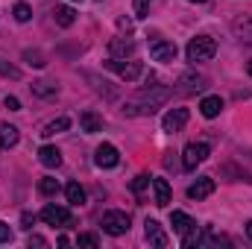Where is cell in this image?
I'll return each instance as SVG.
<instances>
[{"label":"cell","instance_id":"cell-1","mask_svg":"<svg viewBox=\"0 0 252 249\" xmlns=\"http://www.w3.org/2000/svg\"><path fill=\"white\" fill-rule=\"evenodd\" d=\"M167 97H170V91L167 88H161V85H150V88H141L129 103L124 106V115L129 118H138V115H153L161 103H167Z\"/></svg>","mask_w":252,"mask_h":249},{"label":"cell","instance_id":"cell-2","mask_svg":"<svg viewBox=\"0 0 252 249\" xmlns=\"http://www.w3.org/2000/svg\"><path fill=\"white\" fill-rule=\"evenodd\" d=\"M185 53H188V62H208L217 53V41L211 35H196V38L188 41V50Z\"/></svg>","mask_w":252,"mask_h":249},{"label":"cell","instance_id":"cell-3","mask_svg":"<svg viewBox=\"0 0 252 249\" xmlns=\"http://www.w3.org/2000/svg\"><path fill=\"white\" fill-rule=\"evenodd\" d=\"M100 226H103L106 235L121 238V235L129 232V214H124V211H106V214L100 217Z\"/></svg>","mask_w":252,"mask_h":249},{"label":"cell","instance_id":"cell-4","mask_svg":"<svg viewBox=\"0 0 252 249\" xmlns=\"http://www.w3.org/2000/svg\"><path fill=\"white\" fill-rule=\"evenodd\" d=\"M41 220H44L47 226H56V229H70V226H76V217H73L70 211L59 208V205H44Z\"/></svg>","mask_w":252,"mask_h":249},{"label":"cell","instance_id":"cell-5","mask_svg":"<svg viewBox=\"0 0 252 249\" xmlns=\"http://www.w3.org/2000/svg\"><path fill=\"white\" fill-rule=\"evenodd\" d=\"M208 156H211V147L208 144H202V141L199 144H188L185 153H182V167L185 170H196V164H202Z\"/></svg>","mask_w":252,"mask_h":249},{"label":"cell","instance_id":"cell-6","mask_svg":"<svg viewBox=\"0 0 252 249\" xmlns=\"http://www.w3.org/2000/svg\"><path fill=\"white\" fill-rule=\"evenodd\" d=\"M112 70H118V76L126 79V82H135V79H141V73H144V64L135 62V59H112V62H106Z\"/></svg>","mask_w":252,"mask_h":249},{"label":"cell","instance_id":"cell-7","mask_svg":"<svg viewBox=\"0 0 252 249\" xmlns=\"http://www.w3.org/2000/svg\"><path fill=\"white\" fill-rule=\"evenodd\" d=\"M176 44L173 41H164V38H153L150 41V56L156 59V62H173L176 59Z\"/></svg>","mask_w":252,"mask_h":249},{"label":"cell","instance_id":"cell-8","mask_svg":"<svg viewBox=\"0 0 252 249\" xmlns=\"http://www.w3.org/2000/svg\"><path fill=\"white\" fill-rule=\"evenodd\" d=\"M94 161H97V167H118L121 164V153H118V147L115 144H100L97 147V153H94Z\"/></svg>","mask_w":252,"mask_h":249},{"label":"cell","instance_id":"cell-9","mask_svg":"<svg viewBox=\"0 0 252 249\" xmlns=\"http://www.w3.org/2000/svg\"><path fill=\"white\" fill-rule=\"evenodd\" d=\"M176 85H179V91H182V94H199V91L208 85V79H205V76H199V73H182Z\"/></svg>","mask_w":252,"mask_h":249},{"label":"cell","instance_id":"cell-10","mask_svg":"<svg viewBox=\"0 0 252 249\" xmlns=\"http://www.w3.org/2000/svg\"><path fill=\"white\" fill-rule=\"evenodd\" d=\"M109 56L112 59H126V56H135V41L132 38H112L109 41Z\"/></svg>","mask_w":252,"mask_h":249},{"label":"cell","instance_id":"cell-11","mask_svg":"<svg viewBox=\"0 0 252 249\" xmlns=\"http://www.w3.org/2000/svg\"><path fill=\"white\" fill-rule=\"evenodd\" d=\"M185 124H188V109H170L164 115V121H161L164 132H179Z\"/></svg>","mask_w":252,"mask_h":249},{"label":"cell","instance_id":"cell-12","mask_svg":"<svg viewBox=\"0 0 252 249\" xmlns=\"http://www.w3.org/2000/svg\"><path fill=\"white\" fill-rule=\"evenodd\" d=\"M211 193H214V179H211V176H199V179L188 187L190 199H205V196H211Z\"/></svg>","mask_w":252,"mask_h":249},{"label":"cell","instance_id":"cell-13","mask_svg":"<svg viewBox=\"0 0 252 249\" xmlns=\"http://www.w3.org/2000/svg\"><path fill=\"white\" fill-rule=\"evenodd\" d=\"M144 235H147V241H150L153 247H167V235H164V229H161L158 220H147Z\"/></svg>","mask_w":252,"mask_h":249},{"label":"cell","instance_id":"cell-14","mask_svg":"<svg viewBox=\"0 0 252 249\" xmlns=\"http://www.w3.org/2000/svg\"><path fill=\"white\" fill-rule=\"evenodd\" d=\"M170 226H173V232H176V235H182V238L188 235L190 229H196V223L190 220L185 211H173V214H170Z\"/></svg>","mask_w":252,"mask_h":249},{"label":"cell","instance_id":"cell-15","mask_svg":"<svg viewBox=\"0 0 252 249\" xmlns=\"http://www.w3.org/2000/svg\"><path fill=\"white\" fill-rule=\"evenodd\" d=\"M199 112H202V118H208V121H211V118H217V115L223 112V100L211 94V97H205V100L199 103Z\"/></svg>","mask_w":252,"mask_h":249},{"label":"cell","instance_id":"cell-16","mask_svg":"<svg viewBox=\"0 0 252 249\" xmlns=\"http://www.w3.org/2000/svg\"><path fill=\"white\" fill-rule=\"evenodd\" d=\"M79 126H82L88 135H94V132L103 129V118H100L97 112H82V115H79Z\"/></svg>","mask_w":252,"mask_h":249},{"label":"cell","instance_id":"cell-17","mask_svg":"<svg viewBox=\"0 0 252 249\" xmlns=\"http://www.w3.org/2000/svg\"><path fill=\"white\" fill-rule=\"evenodd\" d=\"M38 161H41L44 167H59V164H62V153H59L56 147H41V150H38Z\"/></svg>","mask_w":252,"mask_h":249},{"label":"cell","instance_id":"cell-18","mask_svg":"<svg viewBox=\"0 0 252 249\" xmlns=\"http://www.w3.org/2000/svg\"><path fill=\"white\" fill-rule=\"evenodd\" d=\"M153 190H156V205L167 208V202H170V185H167V179H153Z\"/></svg>","mask_w":252,"mask_h":249},{"label":"cell","instance_id":"cell-19","mask_svg":"<svg viewBox=\"0 0 252 249\" xmlns=\"http://www.w3.org/2000/svg\"><path fill=\"white\" fill-rule=\"evenodd\" d=\"M18 144V129L12 124H0V150H9Z\"/></svg>","mask_w":252,"mask_h":249},{"label":"cell","instance_id":"cell-20","mask_svg":"<svg viewBox=\"0 0 252 249\" xmlns=\"http://www.w3.org/2000/svg\"><path fill=\"white\" fill-rule=\"evenodd\" d=\"M64 196H67V202H70V205H76V208L85 202V190H82V185H79V182H67V187H64Z\"/></svg>","mask_w":252,"mask_h":249},{"label":"cell","instance_id":"cell-21","mask_svg":"<svg viewBox=\"0 0 252 249\" xmlns=\"http://www.w3.org/2000/svg\"><path fill=\"white\" fill-rule=\"evenodd\" d=\"M30 88H32L35 97H56V91H59V85H56V82H47V79H38V82H32Z\"/></svg>","mask_w":252,"mask_h":249},{"label":"cell","instance_id":"cell-22","mask_svg":"<svg viewBox=\"0 0 252 249\" xmlns=\"http://www.w3.org/2000/svg\"><path fill=\"white\" fill-rule=\"evenodd\" d=\"M53 18H56V24H59V27H73V21H76V12H73L70 6H56Z\"/></svg>","mask_w":252,"mask_h":249},{"label":"cell","instance_id":"cell-23","mask_svg":"<svg viewBox=\"0 0 252 249\" xmlns=\"http://www.w3.org/2000/svg\"><path fill=\"white\" fill-rule=\"evenodd\" d=\"M67 126H70V118H56V121H50V124L41 129V135L50 138V135H56V132H64Z\"/></svg>","mask_w":252,"mask_h":249},{"label":"cell","instance_id":"cell-24","mask_svg":"<svg viewBox=\"0 0 252 249\" xmlns=\"http://www.w3.org/2000/svg\"><path fill=\"white\" fill-rule=\"evenodd\" d=\"M12 15H15V21H18V24H27V21L32 18V9H30L27 3H15V9H12Z\"/></svg>","mask_w":252,"mask_h":249},{"label":"cell","instance_id":"cell-25","mask_svg":"<svg viewBox=\"0 0 252 249\" xmlns=\"http://www.w3.org/2000/svg\"><path fill=\"white\" fill-rule=\"evenodd\" d=\"M38 190H41L44 196H53V193H59V182H56L53 176H44V179L38 182Z\"/></svg>","mask_w":252,"mask_h":249},{"label":"cell","instance_id":"cell-26","mask_svg":"<svg viewBox=\"0 0 252 249\" xmlns=\"http://www.w3.org/2000/svg\"><path fill=\"white\" fill-rule=\"evenodd\" d=\"M0 76H9V79H21V70L15 67V64H6L0 59Z\"/></svg>","mask_w":252,"mask_h":249},{"label":"cell","instance_id":"cell-27","mask_svg":"<svg viewBox=\"0 0 252 249\" xmlns=\"http://www.w3.org/2000/svg\"><path fill=\"white\" fill-rule=\"evenodd\" d=\"M238 35H241L244 41H252V18H247V21L238 24Z\"/></svg>","mask_w":252,"mask_h":249},{"label":"cell","instance_id":"cell-28","mask_svg":"<svg viewBox=\"0 0 252 249\" xmlns=\"http://www.w3.org/2000/svg\"><path fill=\"white\" fill-rule=\"evenodd\" d=\"M76 247H100V241H97V235H79Z\"/></svg>","mask_w":252,"mask_h":249},{"label":"cell","instance_id":"cell-29","mask_svg":"<svg viewBox=\"0 0 252 249\" xmlns=\"http://www.w3.org/2000/svg\"><path fill=\"white\" fill-rule=\"evenodd\" d=\"M147 185H150V176H144V173L132 179V190H135V193H141V190H144Z\"/></svg>","mask_w":252,"mask_h":249},{"label":"cell","instance_id":"cell-30","mask_svg":"<svg viewBox=\"0 0 252 249\" xmlns=\"http://www.w3.org/2000/svg\"><path fill=\"white\" fill-rule=\"evenodd\" d=\"M132 6H135V15H138V18H147V12H150V0H135Z\"/></svg>","mask_w":252,"mask_h":249},{"label":"cell","instance_id":"cell-31","mask_svg":"<svg viewBox=\"0 0 252 249\" xmlns=\"http://www.w3.org/2000/svg\"><path fill=\"white\" fill-rule=\"evenodd\" d=\"M24 56H27V59H30V64H35V67H44V56H41V53H32V50H27V53H24Z\"/></svg>","mask_w":252,"mask_h":249},{"label":"cell","instance_id":"cell-32","mask_svg":"<svg viewBox=\"0 0 252 249\" xmlns=\"http://www.w3.org/2000/svg\"><path fill=\"white\" fill-rule=\"evenodd\" d=\"M9 241H12V229L0 220V244H9Z\"/></svg>","mask_w":252,"mask_h":249},{"label":"cell","instance_id":"cell-33","mask_svg":"<svg viewBox=\"0 0 252 249\" xmlns=\"http://www.w3.org/2000/svg\"><path fill=\"white\" fill-rule=\"evenodd\" d=\"M6 109H9V112H18V109H21L18 97H6Z\"/></svg>","mask_w":252,"mask_h":249},{"label":"cell","instance_id":"cell-34","mask_svg":"<svg viewBox=\"0 0 252 249\" xmlns=\"http://www.w3.org/2000/svg\"><path fill=\"white\" fill-rule=\"evenodd\" d=\"M30 247H38V249H44V247H47V241H44V238H38V235H32V238H30Z\"/></svg>","mask_w":252,"mask_h":249},{"label":"cell","instance_id":"cell-35","mask_svg":"<svg viewBox=\"0 0 252 249\" xmlns=\"http://www.w3.org/2000/svg\"><path fill=\"white\" fill-rule=\"evenodd\" d=\"M21 220H24V229H30V226H32V220H35V217H32V214H24V217H21Z\"/></svg>","mask_w":252,"mask_h":249},{"label":"cell","instance_id":"cell-36","mask_svg":"<svg viewBox=\"0 0 252 249\" xmlns=\"http://www.w3.org/2000/svg\"><path fill=\"white\" fill-rule=\"evenodd\" d=\"M247 235H250V241H252V220L247 223Z\"/></svg>","mask_w":252,"mask_h":249},{"label":"cell","instance_id":"cell-37","mask_svg":"<svg viewBox=\"0 0 252 249\" xmlns=\"http://www.w3.org/2000/svg\"><path fill=\"white\" fill-rule=\"evenodd\" d=\"M247 70H250V76H252V62H250V64H247Z\"/></svg>","mask_w":252,"mask_h":249},{"label":"cell","instance_id":"cell-38","mask_svg":"<svg viewBox=\"0 0 252 249\" xmlns=\"http://www.w3.org/2000/svg\"><path fill=\"white\" fill-rule=\"evenodd\" d=\"M190 3H205V0H190Z\"/></svg>","mask_w":252,"mask_h":249}]
</instances>
